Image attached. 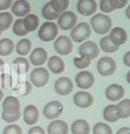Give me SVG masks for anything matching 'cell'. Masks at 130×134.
<instances>
[{"instance_id":"cell-18","label":"cell","mask_w":130,"mask_h":134,"mask_svg":"<svg viewBox=\"0 0 130 134\" xmlns=\"http://www.w3.org/2000/svg\"><path fill=\"white\" fill-rule=\"evenodd\" d=\"M48 55L43 47H38L31 52L29 57L30 63L35 66H41L46 62Z\"/></svg>"},{"instance_id":"cell-28","label":"cell","mask_w":130,"mask_h":134,"mask_svg":"<svg viewBox=\"0 0 130 134\" xmlns=\"http://www.w3.org/2000/svg\"><path fill=\"white\" fill-rule=\"evenodd\" d=\"M103 118L109 122H115L120 119L116 114V105H109L103 110Z\"/></svg>"},{"instance_id":"cell-4","label":"cell","mask_w":130,"mask_h":134,"mask_svg":"<svg viewBox=\"0 0 130 134\" xmlns=\"http://www.w3.org/2000/svg\"><path fill=\"white\" fill-rule=\"evenodd\" d=\"M99 53H100V49L96 43L94 41H86L83 43L82 45H80L79 48V54L80 57L88 61L96 58Z\"/></svg>"},{"instance_id":"cell-30","label":"cell","mask_w":130,"mask_h":134,"mask_svg":"<svg viewBox=\"0 0 130 134\" xmlns=\"http://www.w3.org/2000/svg\"><path fill=\"white\" fill-rule=\"evenodd\" d=\"M31 42L28 38H22L16 45V52L20 55H26L30 52Z\"/></svg>"},{"instance_id":"cell-46","label":"cell","mask_w":130,"mask_h":134,"mask_svg":"<svg viewBox=\"0 0 130 134\" xmlns=\"http://www.w3.org/2000/svg\"><path fill=\"white\" fill-rule=\"evenodd\" d=\"M129 10H130V5H128L127 7V12H126V14H127V17L128 19H130V14H129Z\"/></svg>"},{"instance_id":"cell-24","label":"cell","mask_w":130,"mask_h":134,"mask_svg":"<svg viewBox=\"0 0 130 134\" xmlns=\"http://www.w3.org/2000/svg\"><path fill=\"white\" fill-rule=\"evenodd\" d=\"M23 25H24V28L28 33L35 31L38 29V25H39V19L36 14H28L23 19Z\"/></svg>"},{"instance_id":"cell-21","label":"cell","mask_w":130,"mask_h":134,"mask_svg":"<svg viewBox=\"0 0 130 134\" xmlns=\"http://www.w3.org/2000/svg\"><path fill=\"white\" fill-rule=\"evenodd\" d=\"M48 68L54 74H59L64 72L65 63L61 57L54 55L48 60Z\"/></svg>"},{"instance_id":"cell-47","label":"cell","mask_w":130,"mask_h":134,"mask_svg":"<svg viewBox=\"0 0 130 134\" xmlns=\"http://www.w3.org/2000/svg\"><path fill=\"white\" fill-rule=\"evenodd\" d=\"M3 98H4V93H3V91H2L1 88H0V102L2 101V99H3Z\"/></svg>"},{"instance_id":"cell-11","label":"cell","mask_w":130,"mask_h":134,"mask_svg":"<svg viewBox=\"0 0 130 134\" xmlns=\"http://www.w3.org/2000/svg\"><path fill=\"white\" fill-rule=\"evenodd\" d=\"M77 86L82 90H88L94 84V76L88 71H82L75 78Z\"/></svg>"},{"instance_id":"cell-32","label":"cell","mask_w":130,"mask_h":134,"mask_svg":"<svg viewBox=\"0 0 130 134\" xmlns=\"http://www.w3.org/2000/svg\"><path fill=\"white\" fill-rule=\"evenodd\" d=\"M49 3H50L53 10L60 14L65 12L67 8L69 7L70 1L69 0H51Z\"/></svg>"},{"instance_id":"cell-2","label":"cell","mask_w":130,"mask_h":134,"mask_svg":"<svg viewBox=\"0 0 130 134\" xmlns=\"http://www.w3.org/2000/svg\"><path fill=\"white\" fill-rule=\"evenodd\" d=\"M58 26L56 23L52 21H45L40 27L38 31V38L42 41L50 42L57 38Z\"/></svg>"},{"instance_id":"cell-48","label":"cell","mask_w":130,"mask_h":134,"mask_svg":"<svg viewBox=\"0 0 130 134\" xmlns=\"http://www.w3.org/2000/svg\"><path fill=\"white\" fill-rule=\"evenodd\" d=\"M3 66H4V61L2 59H0V72H1L2 68H3Z\"/></svg>"},{"instance_id":"cell-1","label":"cell","mask_w":130,"mask_h":134,"mask_svg":"<svg viewBox=\"0 0 130 134\" xmlns=\"http://www.w3.org/2000/svg\"><path fill=\"white\" fill-rule=\"evenodd\" d=\"M111 19L106 14H97L91 18V26L97 34L108 33L111 29Z\"/></svg>"},{"instance_id":"cell-6","label":"cell","mask_w":130,"mask_h":134,"mask_svg":"<svg viewBox=\"0 0 130 134\" xmlns=\"http://www.w3.org/2000/svg\"><path fill=\"white\" fill-rule=\"evenodd\" d=\"M57 26H59L60 29L63 31H70L72 30L77 24V15L71 11H65L62 13L58 17Z\"/></svg>"},{"instance_id":"cell-42","label":"cell","mask_w":130,"mask_h":134,"mask_svg":"<svg viewBox=\"0 0 130 134\" xmlns=\"http://www.w3.org/2000/svg\"><path fill=\"white\" fill-rule=\"evenodd\" d=\"M28 134H45V130L40 126H34L29 130Z\"/></svg>"},{"instance_id":"cell-33","label":"cell","mask_w":130,"mask_h":134,"mask_svg":"<svg viewBox=\"0 0 130 134\" xmlns=\"http://www.w3.org/2000/svg\"><path fill=\"white\" fill-rule=\"evenodd\" d=\"M42 15L45 19H46V20L54 21V20H55V19H58L60 14H57V13L53 10V8L51 7L50 3H47V4H45L42 9Z\"/></svg>"},{"instance_id":"cell-40","label":"cell","mask_w":130,"mask_h":134,"mask_svg":"<svg viewBox=\"0 0 130 134\" xmlns=\"http://www.w3.org/2000/svg\"><path fill=\"white\" fill-rule=\"evenodd\" d=\"M127 3H128V0H110V6L113 10L121 9L127 5Z\"/></svg>"},{"instance_id":"cell-43","label":"cell","mask_w":130,"mask_h":134,"mask_svg":"<svg viewBox=\"0 0 130 134\" xmlns=\"http://www.w3.org/2000/svg\"><path fill=\"white\" fill-rule=\"evenodd\" d=\"M13 0H0V11L6 10L12 5Z\"/></svg>"},{"instance_id":"cell-16","label":"cell","mask_w":130,"mask_h":134,"mask_svg":"<svg viewBox=\"0 0 130 134\" xmlns=\"http://www.w3.org/2000/svg\"><path fill=\"white\" fill-rule=\"evenodd\" d=\"M109 38L115 46L120 47L125 44L127 40V34L123 28L115 27L110 31Z\"/></svg>"},{"instance_id":"cell-17","label":"cell","mask_w":130,"mask_h":134,"mask_svg":"<svg viewBox=\"0 0 130 134\" xmlns=\"http://www.w3.org/2000/svg\"><path fill=\"white\" fill-rule=\"evenodd\" d=\"M38 118H39V113L36 105H29L25 107L23 112V119L26 124L34 125L38 121Z\"/></svg>"},{"instance_id":"cell-19","label":"cell","mask_w":130,"mask_h":134,"mask_svg":"<svg viewBox=\"0 0 130 134\" xmlns=\"http://www.w3.org/2000/svg\"><path fill=\"white\" fill-rule=\"evenodd\" d=\"M31 7L28 1L26 0H17L12 6V12L15 16L23 17L29 14Z\"/></svg>"},{"instance_id":"cell-50","label":"cell","mask_w":130,"mask_h":134,"mask_svg":"<svg viewBox=\"0 0 130 134\" xmlns=\"http://www.w3.org/2000/svg\"><path fill=\"white\" fill-rule=\"evenodd\" d=\"M1 33H2V32H0V35H1Z\"/></svg>"},{"instance_id":"cell-25","label":"cell","mask_w":130,"mask_h":134,"mask_svg":"<svg viewBox=\"0 0 130 134\" xmlns=\"http://www.w3.org/2000/svg\"><path fill=\"white\" fill-rule=\"evenodd\" d=\"M14 93L19 97H25L32 91V84L29 81H23L16 84L14 88Z\"/></svg>"},{"instance_id":"cell-39","label":"cell","mask_w":130,"mask_h":134,"mask_svg":"<svg viewBox=\"0 0 130 134\" xmlns=\"http://www.w3.org/2000/svg\"><path fill=\"white\" fill-rule=\"evenodd\" d=\"M3 134H22V130L17 124H10L5 128Z\"/></svg>"},{"instance_id":"cell-31","label":"cell","mask_w":130,"mask_h":134,"mask_svg":"<svg viewBox=\"0 0 130 134\" xmlns=\"http://www.w3.org/2000/svg\"><path fill=\"white\" fill-rule=\"evenodd\" d=\"M100 47L101 49L105 53H114L119 49L120 47H117L110 41L109 36H105L102 38L100 40Z\"/></svg>"},{"instance_id":"cell-13","label":"cell","mask_w":130,"mask_h":134,"mask_svg":"<svg viewBox=\"0 0 130 134\" xmlns=\"http://www.w3.org/2000/svg\"><path fill=\"white\" fill-rule=\"evenodd\" d=\"M74 104L80 108H87L94 103V98L90 93L86 91H79L74 95Z\"/></svg>"},{"instance_id":"cell-5","label":"cell","mask_w":130,"mask_h":134,"mask_svg":"<svg viewBox=\"0 0 130 134\" xmlns=\"http://www.w3.org/2000/svg\"><path fill=\"white\" fill-rule=\"evenodd\" d=\"M116 62L111 57H102L97 63V71L102 76H110L116 72Z\"/></svg>"},{"instance_id":"cell-34","label":"cell","mask_w":130,"mask_h":134,"mask_svg":"<svg viewBox=\"0 0 130 134\" xmlns=\"http://www.w3.org/2000/svg\"><path fill=\"white\" fill-rule=\"evenodd\" d=\"M93 133L94 134H112V130L107 124L97 122L96 124H94V128H93Z\"/></svg>"},{"instance_id":"cell-8","label":"cell","mask_w":130,"mask_h":134,"mask_svg":"<svg viewBox=\"0 0 130 134\" xmlns=\"http://www.w3.org/2000/svg\"><path fill=\"white\" fill-rule=\"evenodd\" d=\"M63 112V105L60 101H51L44 107L43 114L49 120H55L58 118Z\"/></svg>"},{"instance_id":"cell-44","label":"cell","mask_w":130,"mask_h":134,"mask_svg":"<svg viewBox=\"0 0 130 134\" xmlns=\"http://www.w3.org/2000/svg\"><path fill=\"white\" fill-rule=\"evenodd\" d=\"M123 62L125 65L127 67H130V51H127L123 57Z\"/></svg>"},{"instance_id":"cell-41","label":"cell","mask_w":130,"mask_h":134,"mask_svg":"<svg viewBox=\"0 0 130 134\" xmlns=\"http://www.w3.org/2000/svg\"><path fill=\"white\" fill-rule=\"evenodd\" d=\"M100 8L101 10L103 11L105 14H108V13H111L112 11H114L112 9V7L110 6V0H101L100 2Z\"/></svg>"},{"instance_id":"cell-35","label":"cell","mask_w":130,"mask_h":134,"mask_svg":"<svg viewBox=\"0 0 130 134\" xmlns=\"http://www.w3.org/2000/svg\"><path fill=\"white\" fill-rule=\"evenodd\" d=\"M13 31L16 36L19 37H23L26 36L28 34V32L26 31L24 25H23V19H18L13 26Z\"/></svg>"},{"instance_id":"cell-27","label":"cell","mask_w":130,"mask_h":134,"mask_svg":"<svg viewBox=\"0 0 130 134\" xmlns=\"http://www.w3.org/2000/svg\"><path fill=\"white\" fill-rule=\"evenodd\" d=\"M14 50V44L10 38H3L0 40V55H9Z\"/></svg>"},{"instance_id":"cell-15","label":"cell","mask_w":130,"mask_h":134,"mask_svg":"<svg viewBox=\"0 0 130 134\" xmlns=\"http://www.w3.org/2000/svg\"><path fill=\"white\" fill-rule=\"evenodd\" d=\"M21 109V104L19 99L14 96H8L3 102V112L9 114L19 113Z\"/></svg>"},{"instance_id":"cell-45","label":"cell","mask_w":130,"mask_h":134,"mask_svg":"<svg viewBox=\"0 0 130 134\" xmlns=\"http://www.w3.org/2000/svg\"><path fill=\"white\" fill-rule=\"evenodd\" d=\"M116 134H130V128H128V127H122L117 131Z\"/></svg>"},{"instance_id":"cell-49","label":"cell","mask_w":130,"mask_h":134,"mask_svg":"<svg viewBox=\"0 0 130 134\" xmlns=\"http://www.w3.org/2000/svg\"><path fill=\"white\" fill-rule=\"evenodd\" d=\"M127 82L130 83V72H127Z\"/></svg>"},{"instance_id":"cell-38","label":"cell","mask_w":130,"mask_h":134,"mask_svg":"<svg viewBox=\"0 0 130 134\" xmlns=\"http://www.w3.org/2000/svg\"><path fill=\"white\" fill-rule=\"evenodd\" d=\"M2 119L5 121V122H8V124H13V122H15L16 121H18L21 117V112L15 114H9L6 113H2Z\"/></svg>"},{"instance_id":"cell-14","label":"cell","mask_w":130,"mask_h":134,"mask_svg":"<svg viewBox=\"0 0 130 134\" xmlns=\"http://www.w3.org/2000/svg\"><path fill=\"white\" fill-rule=\"evenodd\" d=\"M77 7L80 14L90 16L96 12L97 4L94 0H79Z\"/></svg>"},{"instance_id":"cell-12","label":"cell","mask_w":130,"mask_h":134,"mask_svg":"<svg viewBox=\"0 0 130 134\" xmlns=\"http://www.w3.org/2000/svg\"><path fill=\"white\" fill-rule=\"evenodd\" d=\"M105 96L108 100L111 102H116L123 98L125 96V88L120 84L113 83L108 86L105 90Z\"/></svg>"},{"instance_id":"cell-3","label":"cell","mask_w":130,"mask_h":134,"mask_svg":"<svg viewBox=\"0 0 130 134\" xmlns=\"http://www.w3.org/2000/svg\"><path fill=\"white\" fill-rule=\"evenodd\" d=\"M91 35V27L87 23H80L77 24L70 32L71 40L74 42L80 43L88 38Z\"/></svg>"},{"instance_id":"cell-10","label":"cell","mask_w":130,"mask_h":134,"mask_svg":"<svg viewBox=\"0 0 130 134\" xmlns=\"http://www.w3.org/2000/svg\"><path fill=\"white\" fill-rule=\"evenodd\" d=\"M74 85L72 81L68 77H61L56 80L55 83V90L57 94L61 96H67L73 91Z\"/></svg>"},{"instance_id":"cell-23","label":"cell","mask_w":130,"mask_h":134,"mask_svg":"<svg viewBox=\"0 0 130 134\" xmlns=\"http://www.w3.org/2000/svg\"><path fill=\"white\" fill-rule=\"evenodd\" d=\"M116 114L119 119H127L130 116V99H123L116 105Z\"/></svg>"},{"instance_id":"cell-9","label":"cell","mask_w":130,"mask_h":134,"mask_svg":"<svg viewBox=\"0 0 130 134\" xmlns=\"http://www.w3.org/2000/svg\"><path fill=\"white\" fill-rule=\"evenodd\" d=\"M55 49L58 54L66 55L70 54L73 50V44L70 38L66 36H60L55 41Z\"/></svg>"},{"instance_id":"cell-26","label":"cell","mask_w":130,"mask_h":134,"mask_svg":"<svg viewBox=\"0 0 130 134\" xmlns=\"http://www.w3.org/2000/svg\"><path fill=\"white\" fill-rule=\"evenodd\" d=\"M18 74H25L29 71V62L24 57H18L13 62Z\"/></svg>"},{"instance_id":"cell-36","label":"cell","mask_w":130,"mask_h":134,"mask_svg":"<svg viewBox=\"0 0 130 134\" xmlns=\"http://www.w3.org/2000/svg\"><path fill=\"white\" fill-rule=\"evenodd\" d=\"M73 63H74V65L77 67L78 69H85L90 65L91 61L84 59L83 57L79 55V57H76L74 59H73Z\"/></svg>"},{"instance_id":"cell-29","label":"cell","mask_w":130,"mask_h":134,"mask_svg":"<svg viewBox=\"0 0 130 134\" xmlns=\"http://www.w3.org/2000/svg\"><path fill=\"white\" fill-rule=\"evenodd\" d=\"M13 21H14V18L10 13H0V32H3L9 29L13 23Z\"/></svg>"},{"instance_id":"cell-22","label":"cell","mask_w":130,"mask_h":134,"mask_svg":"<svg viewBox=\"0 0 130 134\" xmlns=\"http://www.w3.org/2000/svg\"><path fill=\"white\" fill-rule=\"evenodd\" d=\"M70 131L72 134H89L90 125L83 119H79L71 124Z\"/></svg>"},{"instance_id":"cell-7","label":"cell","mask_w":130,"mask_h":134,"mask_svg":"<svg viewBox=\"0 0 130 134\" xmlns=\"http://www.w3.org/2000/svg\"><path fill=\"white\" fill-rule=\"evenodd\" d=\"M49 78H50V75L46 69L44 67H38L32 71L30 74V81L35 87L42 88L46 85L49 81Z\"/></svg>"},{"instance_id":"cell-37","label":"cell","mask_w":130,"mask_h":134,"mask_svg":"<svg viewBox=\"0 0 130 134\" xmlns=\"http://www.w3.org/2000/svg\"><path fill=\"white\" fill-rule=\"evenodd\" d=\"M12 85V79L9 74H0V88H7Z\"/></svg>"},{"instance_id":"cell-20","label":"cell","mask_w":130,"mask_h":134,"mask_svg":"<svg viewBox=\"0 0 130 134\" xmlns=\"http://www.w3.org/2000/svg\"><path fill=\"white\" fill-rule=\"evenodd\" d=\"M48 134H68L69 126L64 121L55 120L47 127Z\"/></svg>"}]
</instances>
